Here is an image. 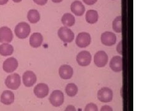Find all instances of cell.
I'll use <instances>...</instances> for the list:
<instances>
[{
    "mask_svg": "<svg viewBox=\"0 0 148 111\" xmlns=\"http://www.w3.org/2000/svg\"><path fill=\"white\" fill-rule=\"evenodd\" d=\"M30 26L24 22L18 23L14 29L16 35L20 39L26 38L30 35Z\"/></svg>",
    "mask_w": 148,
    "mask_h": 111,
    "instance_id": "obj_1",
    "label": "cell"
},
{
    "mask_svg": "<svg viewBox=\"0 0 148 111\" xmlns=\"http://www.w3.org/2000/svg\"><path fill=\"white\" fill-rule=\"evenodd\" d=\"M58 34L59 38L66 43H71L75 37L73 32L67 27H62L60 28Z\"/></svg>",
    "mask_w": 148,
    "mask_h": 111,
    "instance_id": "obj_2",
    "label": "cell"
},
{
    "mask_svg": "<svg viewBox=\"0 0 148 111\" xmlns=\"http://www.w3.org/2000/svg\"><path fill=\"white\" fill-rule=\"evenodd\" d=\"M21 83V77L18 73H13L7 77L5 80V85L9 89L17 90Z\"/></svg>",
    "mask_w": 148,
    "mask_h": 111,
    "instance_id": "obj_3",
    "label": "cell"
},
{
    "mask_svg": "<svg viewBox=\"0 0 148 111\" xmlns=\"http://www.w3.org/2000/svg\"><path fill=\"white\" fill-rule=\"evenodd\" d=\"M50 103L54 107L61 106L64 101L63 92L60 90H54L50 95L49 98Z\"/></svg>",
    "mask_w": 148,
    "mask_h": 111,
    "instance_id": "obj_4",
    "label": "cell"
},
{
    "mask_svg": "<svg viewBox=\"0 0 148 111\" xmlns=\"http://www.w3.org/2000/svg\"><path fill=\"white\" fill-rule=\"evenodd\" d=\"M98 98L103 103H109L112 100L113 92L108 87L102 88L98 92Z\"/></svg>",
    "mask_w": 148,
    "mask_h": 111,
    "instance_id": "obj_5",
    "label": "cell"
},
{
    "mask_svg": "<svg viewBox=\"0 0 148 111\" xmlns=\"http://www.w3.org/2000/svg\"><path fill=\"white\" fill-rule=\"evenodd\" d=\"M77 62L79 66L85 67L89 66L91 61V55L86 51H82L77 56Z\"/></svg>",
    "mask_w": 148,
    "mask_h": 111,
    "instance_id": "obj_6",
    "label": "cell"
},
{
    "mask_svg": "<svg viewBox=\"0 0 148 111\" xmlns=\"http://www.w3.org/2000/svg\"><path fill=\"white\" fill-rule=\"evenodd\" d=\"M91 43V36L88 33L82 32L77 36L76 44L80 48H86Z\"/></svg>",
    "mask_w": 148,
    "mask_h": 111,
    "instance_id": "obj_7",
    "label": "cell"
},
{
    "mask_svg": "<svg viewBox=\"0 0 148 111\" xmlns=\"http://www.w3.org/2000/svg\"><path fill=\"white\" fill-rule=\"evenodd\" d=\"M12 39V32L9 27H2L0 28V42L8 43L11 42Z\"/></svg>",
    "mask_w": 148,
    "mask_h": 111,
    "instance_id": "obj_8",
    "label": "cell"
},
{
    "mask_svg": "<svg viewBox=\"0 0 148 111\" xmlns=\"http://www.w3.org/2000/svg\"><path fill=\"white\" fill-rule=\"evenodd\" d=\"M108 62V56L106 52L99 51L95 55L94 62L98 67H104Z\"/></svg>",
    "mask_w": 148,
    "mask_h": 111,
    "instance_id": "obj_9",
    "label": "cell"
},
{
    "mask_svg": "<svg viewBox=\"0 0 148 111\" xmlns=\"http://www.w3.org/2000/svg\"><path fill=\"white\" fill-rule=\"evenodd\" d=\"M101 40L104 45L111 46L116 42V36L111 32H105L101 35Z\"/></svg>",
    "mask_w": 148,
    "mask_h": 111,
    "instance_id": "obj_10",
    "label": "cell"
},
{
    "mask_svg": "<svg viewBox=\"0 0 148 111\" xmlns=\"http://www.w3.org/2000/svg\"><path fill=\"white\" fill-rule=\"evenodd\" d=\"M22 80L25 86L30 87L36 82V76L34 72L28 71L23 74Z\"/></svg>",
    "mask_w": 148,
    "mask_h": 111,
    "instance_id": "obj_11",
    "label": "cell"
},
{
    "mask_svg": "<svg viewBox=\"0 0 148 111\" xmlns=\"http://www.w3.org/2000/svg\"><path fill=\"white\" fill-rule=\"evenodd\" d=\"M18 67V62L14 58L7 59L3 62V70L7 73H12L16 71Z\"/></svg>",
    "mask_w": 148,
    "mask_h": 111,
    "instance_id": "obj_12",
    "label": "cell"
},
{
    "mask_svg": "<svg viewBox=\"0 0 148 111\" xmlns=\"http://www.w3.org/2000/svg\"><path fill=\"white\" fill-rule=\"evenodd\" d=\"M34 92L38 98H43L49 93V87L45 83H39L35 87Z\"/></svg>",
    "mask_w": 148,
    "mask_h": 111,
    "instance_id": "obj_13",
    "label": "cell"
},
{
    "mask_svg": "<svg viewBox=\"0 0 148 111\" xmlns=\"http://www.w3.org/2000/svg\"><path fill=\"white\" fill-rule=\"evenodd\" d=\"M73 73V70L72 67L69 65H62L59 69V74L62 79H70Z\"/></svg>",
    "mask_w": 148,
    "mask_h": 111,
    "instance_id": "obj_14",
    "label": "cell"
},
{
    "mask_svg": "<svg viewBox=\"0 0 148 111\" xmlns=\"http://www.w3.org/2000/svg\"><path fill=\"white\" fill-rule=\"evenodd\" d=\"M71 11L74 14L77 16H81L85 11V8L80 1H75L71 4Z\"/></svg>",
    "mask_w": 148,
    "mask_h": 111,
    "instance_id": "obj_15",
    "label": "cell"
},
{
    "mask_svg": "<svg viewBox=\"0 0 148 111\" xmlns=\"http://www.w3.org/2000/svg\"><path fill=\"white\" fill-rule=\"evenodd\" d=\"M110 67L115 72L122 71V58L121 56H114L110 62Z\"/></svg>",
    "mask_w": 148,
    "mask_h": 111,
    "instance_id": "obj_16",
    "label": "cell"
},
{
    "mask_svg": "<svg viewBox=\"0 0 148 111\" xmlns=\"http://www.w3.org/2000/svg\"><path fill=\"white\" fill-rule=\"evenodd\" d=\"M43 41V37L40 33H34L30 36L29 43L32 47L36 48L41 45Z\"/></svg>",
    "mask_w": 148,
    "mask_h": 111,
    "instance_id": "obj_17",
    "label": "cell"
},
{
    "mask_svg": "<svg viewBox=\"0 0 148 111\" xmlns=\"http://www.w3.org/2000/svg\"><path fill=\"white\" fill-rule=\"evenodd\" d=\"M14 101V95L11 91H4L1 96V102L5 105H10Z\"/></svg>",
    "mask_w": 148,
    "mask_h": 111,
    "instance_id": "obj_18",
    "label": "cell"
},
{
    "mask_svg": "<svg viewBox=\"0 0 148 111\" xmlns=\"http://www.w3.org/2000/svg\"><path fill=\"white\" fill-rule=\"evenodd\" d=\"M61 21L63 25L66 27H72L75 24V17L70 13H66L63 15Z\"/></svg>",
    "mask_w": 148,
    "mask_h": 111,
    "instance_id": "obj_19",
    "label": "cell"
},
{
    "mask_svg": "<svg viewBox=\"0 0 148 111\" xmlns=\"http://www.w3.org/2000/svg\"><path fill=\"white\" fill-rule=\"evenodd\" d=\"M98 13L95 10H89L86 14V21L91 24H95L98 20Z\"/></svg>",
    "mask_w": 148,
    "mask_h": 111,
    "instance_id": "obj_20",
    "label": "cell"
},
{
    "mask_svg": "<svg viewBox=\"0 0 148 111\" xmlns=\"http://www.w3.org/2000/svg\"><path fill=\"white\" fill-rule=\"evenodd\" d=\"M14 52L13 46L8 43H3L0 45V54L3 56L11 55Z\"/></svg>",
    "mask_w": 148,
    "mask_h": 111,
    "instance_id": "obj_21",
    "label": "cell"
},
{
    "mask_svg": "<svg viewBox=\"0 0 148 111\" xmlns=\"http://www.w3.org/2000/svg\"><path fill=\"white\" fill-rule=\"evenodd\" d=\"M27 18L32 24H36L40 19V13L36 9H31L28 12Z\"/></svg>",
    "mask_w": 148,
    "mask_h": 111,
    "instance_id": "obj_22",
    "label": "cell"
},
{
    "mask_svg": "<svg viewBox=\"0 0 148 111\" xmlns=\"http://www.w3.org/2000/svg\"><path fill=\"white\" fill-rule=\"evenodd\" d=\"M78 87L74 83H69L66 87V92L68 96L71 97L75 96L78 92Z\"/></svg>",
    "mask_w": 148,
    "mask_h": 111,
    "instance_id": "obj_23",
    "label": "cell"
},
{
    "mask_svg": "<svg viewBox=\"0 0 148 111\" xmlns=\"http://www.w3.org/2000/svg\"><path fill=\"white\" fill-rule=\"evenodd\" d=\"M112 29L117 33L122 32V16H117L112 22Z\"/></svg>",
    "mask_w": 148,
    "mask_h": 111,
    "instance_id": "obj_24",
    "label": "cell"
},
{
    "mask_svg": "<svg viewBox=\"0 0 148 111\" xmlns=\"http://www.w3.org/2000/svg\"><path fill=\"white\" fill-rule=\"evenodd\" d=\"M85 111H98V107L94 103H89L86 106Z\"/></svg>",
    "mask_w": 148,
    "mask_h": 111,
    "instance_id": "obj_25",
    "label": "cell"
},
{
    "mask_svg": "<svg viewBox=\"0 0 148 111\" xmlns=\"http://www.w3.org/2000/svg\"><path fill=\"white\" fill-rule=\"evenodd\" d=\"M34 1L38 5L43 6L48 2V0H34Z\"/></svg>",
    "mask_w": 148,
    "mask_h": 111,
    "instance_id": "obj_26",
    "label": "cell"
},
{
    "mask_svg": "<svg viewBox=\"0 0 148 111\" xmlns=\"http://www.w3.org/2000/svg\"><path fill=\"white\" fill-rule=\"evenodd\" d=\"M117 51L120 54H122V41H120V43L118 44L117 46Z\"/></svg>",
    "mask_w": 148,
    "mask_h": 111,
    "instance_id": "obj_27",
    "label": "cell"
},
{
    "mask_svg": "<svg viewBox=\"0 0 148 111\" xmlns=\"http://www.w3.org/2000/svg\"><path fill=\"white\" fill-rule=\"evenodd\" d=\"M100 111H113V110H112V108L110 107V106L106 105L102 107Z\"/></svg>",
    "mask_w": 148,
    "mask_h": 111,
    "instance_id": "obj_28",
    "label": "cell"
},
{
    "mask_svg": "<svg viewBox=\"0 0 148 111\" xmlns=\"http://www.w3.org/2000/svg\"><path fill=\"white\" fill-rule=\"evenodd\" d=\"M83 1L88 5H92V4H95L98 0H83Z\"/></svg>",
    "mask_w": 148,
    "mask_h": 111,
    "instance_id": "obj_29",
    "label": "cell"
},
{
    "mask_svg": "<svg viewBox=\"0 0 148 111\" xmlns=\"http://www.w3.org/2000/svg\"><path fill=\"white\" fill-rule=\"evenodd\" d=\"M65 111H76L75 108L72 105H69L66 108Z\"/></svg>",
    "mask_w": 148,
    "mask_h": 111,
    "instance_id": "obj_30",
    "label": "cell"
},
{
    "mask_svg": "<svg viewBox=\"0 0 148 111\" xmlns=\"http://www.w3.org/2000/svg\"><path fill=\"white\" fill-rule=\"evenodd\" d=\"M9 0H0V5H4L8 2Z\"/></svg>",
    "mask_w": 148,
    "mask_h": 111,
    "instance_id": "obj_31",
    "label": "cell"
},
{
    "mask_svg": "<svg viewBox=\"0 0 148 111\" xmlns=\"http://www.w3.org/2000/svg\"><path fill=\"white\" fill-rule=\"evenodd\" d=\"M51 1L55 3H61V1H62L63 0H51Z\"/></svg>",
    "mask_w": 148,
    "mask_h": 111,
    "instance_id": "obj_32",
    "label": "cell"
},
{
    "mask_svg": "<svg viewBox=\"0 0 148 111\" xmlns=\"http://www.w3.org/2000/svg\"><path fill=\"white\" fill-rule=\"evenodd\" d=\"M12 1L15 3H19L22 1V0H12Z\"/></svg>",
    "mask_w": 148,
    "mask_h": 111,
    "instance_id": "obj_33",
    "label": "cell"
}]
</instances>
